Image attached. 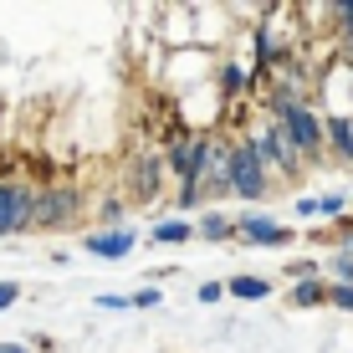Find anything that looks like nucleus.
<instances>
[{
	"label": "nucleus",
	"mask_w": 353,
	"mask_h": 353,
	"mask_svg": "<svg viewBox=\"0 0 353 353\" xmlns=\"http://www.w3.org/2000/svg\"><path fill=\"white\" fill-rule=\"evenodd\" d=\"M241 139H246L251 149L261 154V164L272 169V174H282V179H302V169H307V164H302V154L292 149L287 128L276 123V118H266V113H261V118H251V123L241 128Z\"/></svg>",
	"instance_id": "obj_1"
},
{
	"label": "nucleus",
	"mask_w": 353,
	"mask_h": 353,
	"mask_svg": "<svg viewBox=\"0 0 353 353\" xmlns=\"http://www.w3.org/2000/svg\"><path fill=\"white\" fill-rule=\"evenodd\" d=\"M276 123L287 128L292 149L302 154V164H323L327 159V128H323V108L318 103H287L282 113H276Z\"/></svg>",
	"instance_id": "obj_2"
},
{
	"label": "nucleus",
	"mask_w": 353,
	"mask_h": 353,
	"mask_svg": "<svg viewBox=\"0 0 353 353\" xmlns=\"http://www.w3.org/2000/svg\"><path fill=\"white\" fill-rule=\"evenodd\" d=\"M230 194L246 205H261L272 194V169L261 164V154L241 133H230Z\"/></svg>",
	"instance_id": "obj_3"
},
{
	"label": "nucleus",
	"mask_w": 353,
	"mask_h": 353,
	"mask_svg": "<svg viewBox=\"0 0 353 353\" xmlns=\"http://www.w3.org/2000/svg\"><path fill=\"white\" fill-rule=\"evenodd\" d=\"M88 215V190L77 185H36V225L31 230H67Z\"/></svg>",
	"instance_id": "obj_4"
},
{
	"label": "nucleus",
	"mask_w": 353,
	"mask_h": 353,
	"mask_svg": "<svg viewBox=\"0 0 353 353\" xmlns=\"http://www.w3.org/2000/svg\"><path fill=\"white\" fill-rule=\"evenodd\" d=\"M210 154H215V128H200V133H179L164 149V164L179 185H200V174L210 169Z\"/></svg>",
	"instance_id": "obj_5"
},
{
	"label": "nucleus",
	"mask_w": 353,
	"mask_h": 353,
	"mask_svg": "<svg viewBox=\"0 0 353 353\" xmlns=\"http://www.w3.org/2000/svg\"><path fill=\"white\" fill-rule=\"evenodd\" d=\"M36 225V185L31 179H0V241L31 236Z\"/></svg>",
	"instance_id": "obj_6"
},
{
	"label": "nucleus",
	"mask_w": 353,
	"mask_h": 353,
	"mask_svg": "<svg viewBox=\"0 0 353 353\" xmlns=\"http://www.w3.org/2000/svg\"><path fill=\"white\" fill-rule=\"evenodd\" d=\"M236 241H241V246H261V251H287L292 241H297V230L282 225L276 215H266V210H241L236 215Z\"/></svg>",
	"instance_id": "obj_7"
},
{
	"label": "nucleus",
	"mask_w": 353,
	"mask_h": 353,
	"mask_svg": "<svg viewBox=\"0 0 353 353\" xmlns=\"http://www.w3.org/2000/svg\"><path fill=\"white\" fill-rule=\"evenodd\" d=\"M215 67H221V52H215V46H179V52H169L164 82L169 88H194V82L215 77Z\"/></svg>",
	"instance_id": "obj_8"
},
{
	"label": "nucleus",
	"mask_w": 353,
	"mask_h": 353,
	"mask_svg": "<svg viewBox=\"0 0 353 353\" xmlns=\"http://www.w3.org/2000/svg\"><path fill=\"white\" fill-rule=\"evenodd\" d=\"M164 179H169V164H164V149H143L139 159L128 164V200L133 205H154L164 194Z\"/></svg>",
	"instance_id": "obj_9"
},
{
	"label": "nucleus",
	"mask_w": 353,
	"mask_h": 353,
	"mask_svg": "<svg viewBox=\"0 0 353 353\" xmlns=\"http://www.w3.org/2000/svg\"><path fill=\"white\" fill-rule=\"evenodd\" d=\"M88 256H103V261H123L133 246H139V230H128V225H118V230H88V236L77 241Z\"/></svg>",
	"instance_id": "obj_10"
},
{
	"label": "nucleus",
	"mask_w": 353,
	"mask_h": 353,
	"mask_svg": "<svg viewBox=\"0 0 353 353\" xmlns=\"http://www.w3.org/2000/svg\"><path fill=\"white\" fill-rule=\"evenodd\" d=\"M323 128H327V154H333L338 164H353V118L323 113Z\"/></svg>",
	"instance_id": "obj_11"
},
{
	"label": "nucleus",
	"mask_w": 353,
	"mask_h": 353,
	"mask_svg": "<svg viewBox=\"0 0 353 353\" xmlns=\"http://www.w3.org/2000/svg\"><path fill=\"white\" fill-rule=\"evenodd\" d=\"M194 236H200V241H210V246H221V241H236V215L210 210V205H205V210L194 215Z\"/></svg>",
	"instance_id": "obj_12"
},
{
	"label": "nucleus",
	"mask_w": 353,
	"mask_h": 353,
	"mask_svg": "<svg viewBox=\"0 0 353 353\" xmlns=\"http://www.w3.org/2000/svg\"><path fill=\"white\" fill-rule=\"evenodd\" d=\"M149 241L154 246H185V241H194V221H185V215H159V221L149 225Z\"/></svg>",
	"instance_id": "obj_13"
},
{
	"label": "nucleus",
	"mask_w": 353,
	"mask_h": 353,
	"mask_svg": "<svg viewBox=\"0 0 353 353\" xmlns=\"http://www.w3.org/2000/svg\"><path fill=\"white\" fill-rule=\"evenodd\" d=\"M128 210H133V200H128V194H97L92 225H97V230H118V225L128 221Z\"/></svg>",
	"instance_id": "obj_14"
},
{
	"label": "nucleus",
	"mask_w": 353,
	"mask_h": 353,
	"mask_svg": "<svg viewBox=\"0 0 353 353\" xmlns=\"http://www.w3.org/2000/svg\"><path fill=\"white\" fill-rule=\"evenodd\" d=\"M225 297H236V302H266V297H272V282L256 276V272H236L225 282Z\"/></svg>",
	"instance_id": "obj_15"
},
{
	"label": "nucleus",
	"mask_w": 353,
	"mask_h": 353,
	"mask_svg": "<svg viewBox=\"0 0 353 353\" xmlns=\"http://www.w3.org/2000/svg\"><path fill=\"white\" fill-rule=\"evenodd\" d=\"M327 287H333L327 276H312V282H297V287L287 292V302H292V307H302V312H312V307H327Z\"/></svg>",
	"instance_id": "obj_16"
},
{
	"label": "nucleus",
	"mask_w": 353,
	"mask_h": 353,
	"mask_svg": "<svg viewBox=\"0 0 353 353\" xmlns=\"http://www.w3.org/2000/svg\"><path fill=\"white\" fill-rule=\"evenodd\" d=\"M282 276L292 287L297 282H312V276H323V261H312V256H297V261H282Z\"/></svg>",
	"instance_id": "obj_17"
},
{
	"label": "nucleus",
	"mask_w": 353,
	"mask_h": 353,
	"mask_svg": "<svg viewBox=\"0 0 353 353\" xmlns=\"http://www.w3.org/2000/svg\"><path fill=\"white\" fill-rule=\"evenodd\" d=\"M327 276H333V282H348V287H353V251H338V256L327 261Z\"/></svg>",
	"instance_id": "obj_18"
},
{
	"label": "nucleus",
	"mask_w": 353,
	"mask_h": 353,
	"mask_svg": "<svg viewBox=\"0 0 353 353\" xmlns=\"http://www.w3.org/2000/svg\"><path fill=\"white\" fill-rule=\"evenodd\" d=\"M327 307L353 312V287H348V282H333V287H327Z\"/></svg>",
	"instance_id": "obj_19"
},
{
	"label": "nucleus",
	"mask_w": 353,
	"mask_h": 353,
	"mask_svg": "<svg viewBox=\"0 0 353 353\" xmlns=\"http://www.w3.org/2000/svg\"><path fill=\"white\" fill-rule=\"evenodd\" d=\"M97 307L103 312H128L133 302H128V292H97Z\"/></svg>",
	"instance_id": "obj_20"
},
{
	"label": "nucleus",
	"mask_w": 353,
	"mask_h": 353,
	"mask_svg": "<svg viewBox=\"0 0 353 353\" xmlns=\"http://www.w3.org/2000/svg\"><path fill=\"white\" fill-rule=\"evenodd\" d=\"M128 302H133V307H159L164 292L159 287H139V292H128Z\"/></svg>",
	"instance_id": "obj_21"
},
{
	"label": "nucleus",
	"mask_w": 353,
	"mask_h": 353,
	"mask_svg": "<svg viewBox=\"0 0 353 353\" xmlns=\"http://www.w3.org/2000/svg\"><path fill=\"white\" fill-rule=\"evenodd\" d=\"M21 297H26V292H21V282H0V312H6V307H16Z\"/></svg>",
	"instance_id": "obj_22"
},
{
	"label": "nucleus",
	"mask_w": 353,
	"mask_h": 353,
	"mask_svg": "<svg viewBox=\"0 0 353 353\" xmlns=\"http://www.w3.org/2000/svg\"><path fill=\"white\" fill-rule=\"evenodd\" d=\"M194 297H200V302H221L225 297V282H200V287H194Z\"/></svg>",
	"instance_id": "obj_23"
},
{
	"label": "nucleus",
	"mask_w": 353,
	"mask_h": 353,
	"mask_svg": "<svg viewBox=\"0 0 353 353\" xmlns=\"http://www.w3.org/2000/svg\"><path fill=\"white\" fill-rule=\"evenodd\" d=\"M297 215L302 221H318V194H297Z\"/></svg>",
	"instance_id": "obj_24"
},
{
	"label": "nucleus",
	"mask_w": 353,
	"mask_h": 353,
	"mask_svg": "<svg viewBox=\"0 0 353 353\" xmlns=\"http://www.w3.org/2000/svg\"><path fill=\"white\" fill-rule=\"evenodd\" d=\"M0 353H31V343H16V338H0Z\"/></svg>",
	"instance_id": "obj_25"
}]
</instances>
